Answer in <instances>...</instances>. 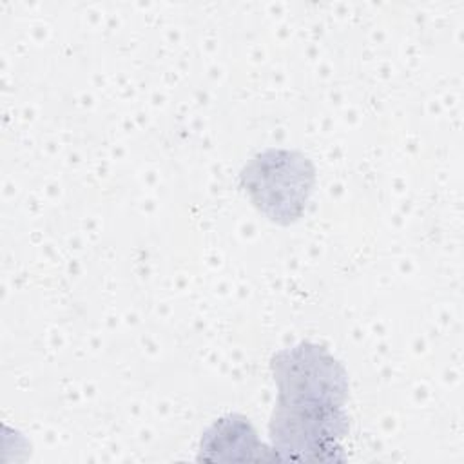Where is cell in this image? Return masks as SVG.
<instances>
[{"mask_svg": "<svg viewBox=\"0 0 464 464\" xmlns=\"http://www.w3.org/2000/svg\"><path fill=\"white\" fill-rule=\"evenodd\" d=\"M348 431L341 406H297L276 402L270 440L276 460H344L339 440Z\"/></svg>", "mask_w": 464, "mask_h": 464, "instance_id": "cell-1", "label": "cell"}, {"mask_svg": "<svg viewBox=\"0 0 464 464\" xmlns=\"http://www.w3.org/2000/svg\"><path fill=\"white\" fill-rule=\"evenodd\" d=\"M243 187L254 205L272 221L297 219L314 187V169L306 158L288 150H266L243 170Z\"/></svg>", "mask_w": 464, "mask_h": 464, "instance_id": "cell-2", "label": "cell"}, {"mask_svg": "<svg viewBox=\"0 0 464 464\" xmlns=\"http://www.w3.org/2000/svg\"><path fill=\"white\" fill-rule=\"evenodd\" d=\"M277 402L297 406H343L348 381L343 366L323 346L301 343L272 357Z\"/></svg>", "mask_w": 464, "mask_h": 464, "instance_id": "cell-3", "label": "cell"}, {"mask_svg": "<svg viewBox=\"0 0 464 464\" xmlns=\"http://www.w3.org/2000/svg\"><path fill=\"white\" fill-rule=\"evenodd\" d=\"M198 460L208 462H246L276 460L272 450L259 442L248 419L227 415L216 420L203 435Z\"/></svg>", "mask_w": 464, "mask_h": 464, "instance_id": "cell-4", "label": "cell"}]
</instances>
